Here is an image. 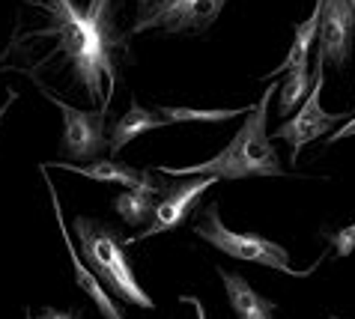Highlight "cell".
Returning <instances> with one entry per match:
<instances>
[{"mask_svg":"<svg viewBox=\"0 0 355 319\" xmlns=\"http://www.w3.org/2000/svg\"><path fill=\"white\" fill-rule=\"evenodd\" d=\"M218 275L224 281V290H227V298H230L236 319H272L275 316V302L260 295L242 275L224 272V268H218Z\"/></svg>","mask_w":355,"mask_h":319,"instance_id":"cell-12","label":"cell"},{"mask_svg":"<svg viewBox=\"0 0 355 319\" xmlns=\"http://www.w3.org/2000/svg\"><path fill=\"white\" fill-rule=\"evenodd\" d=\"M317 45L322 60L343 69L352 54V6L349 0H322L320 24H317Z\"/></svg>","mask_w":355,"mask_h":319,"instance_id":"cell-9","label":"cell"},{"mask_svg":"<svg viewBox=\"0 0 355 319\" xmlns=\"http://www.w3.org/2000/svg\"><path fill=\"white\" fill-rule=\"evenodd\" d=\"M194 233L203 239V242L215 245L221 254L233 257V260H242V263H257V266H266V268H275V272H284L290 277H311V268H293L290 266V254L287 248H281L278 242L272 239H263V236H254V233H236L230 230L221 215H218V203H209L203 212V221L194 227Z\"/></svg>","mask_w":355,"mask_h":319,"instance_id":"cell-4","label":"cell"},{"mask_svg":"<svg viewBox=\"0 0 355 319\" xmlns=\"http://www.w3.org/2000/svg\"><path fill=\"white\" fill-rule=\"evenodd\" d=\"M48 12L45 27L31 36H54L57 54H66L75 72V81L84 87V96L107 111L116 89V60L114 54L123 48V33L114 24L111 0H90L84 9L72 0H24Z\"/></svg>","mask_w":355,"mask_h":319,"instance_id":"cell-1","label":"cell"},{"mask_svg":"<svg viewBox=\"0 0 355 319\" xmlns=\"http://www.w3.org/2000/svg\"><path fill=\"white\" fill-rule=\"evenodd\" d=\"M227 0H153L137 12L132 33L144 30H167V33H203L206 27L218 21Z\"/></svg>","mask_w":355,"mask_h":319,"instance_id":"cell-6","label":"cell"},{"mask_svg":"<svg viewBox=\"0 0 355 319\" xmlns=\"http://www.w3.org/2000/svg\"><path fill=\"white\" fill-rule=\"evenodd\" d=\"M352 6V57H355V0H349Z\"/></svg>","mask_w":355,"mask_h":319,"instance_id":"cell-22","label":"cell"},{"mask_svg":"<svg viewBox=\"0 0 355 319\" xmlns=\"http://www.w3.org/2000/svg\"><path fill=\"white\" fill-rule=\"evenodd\" d=\"M308 89H311V66L293 69V72H287L284 84H278V93H275V96H278V114H281V117L293 114L295 107L304 102Z\"/></svg>","mask_w":355,"mask_h":319,"instance_id":"cell-16","label":"cell"},{"mask_svg":"<svg viewBox=\"0 0 355 319\" xmlns=\"http://www.w3.org/2000/svg\"><path fill=\"white\" fill-rule=\"evenodd\" d=\"M182 302L194 307V313H197V319H206V311H203V302H200V298H194V295H182Z\"/></svg>","mask_w":355,"mask_h":319,"instance_id":"cell-21","label":"cell"},{"mask_svg":"<svg viewBox=\"0 0 355 319\" xmlns=\"http://www.w3.org/2000/svg\"><path fill=\"white\" fill-rule=\"evenodd\" d=\"M322 84H325V60L322 54H317V66H313V87L308 89V96H304V102L295 107L290 119H284V123L278 126V132H275L272 137H278V141H284L290 146L293 153V162L299 158V153L308 144H313L317 137H325L329 132H334L338 128V123L347 114H329L322 107Z\"/></svg>","mask_w":355,"mask_h":319,"instance_id":"cell-5","label":"cell"},{"mask_svg":"<svg viewBox=\"0 0 355 319\" xmlns=\"http://www.w3.org/2000/svg\"><path fill=\"white\" fill-rule=\"evenodd\" d=\"M48 194H51V206H54V218H57V227H60V233H63V242H66V251H69V263H72V272H75V284L81 286V290L87 293L96 302L98 307V313H102L105 319H125L123 313V307L114 302V295L105 290L102 281L93 275V268H87L81 263V254L75 251V245H72V236H69L66 230V218H63V206H60V197H57V188L54 182L48 179Z\"/></svg>","mask_w":355,"mask_h":319,"instance_id":"cell-10","label":"cell"},{"mask_svg":"<svg viewBox=\"0 0 355 319\" xmlns=\"http://www.w3.org/2000/svg\"><path fill=\"white\" fill-rule=\"evenodd\" d=\"M278 84H269L263 89L260 102L251 105L248 119L242 128L233 135V141L227 144L215 158L203 164L191 167H159L164 176H212V179H251V176H284L278 149H275L272 137L266 135V119H269V105Z\"/></svg>","mask_w":355,"mask_h":319,"instance_id":"cell-2","label":"cell"},{"mask_svg":"<svg viewBox=\"0 0 355 319\" xmlns=\"http://www.w3.org/2000/svg\"><path fill=\"white\" fill-rule=\"evenodd\" d=\"M153 197L155 194H150V191L132 188V191H123V194L114 197V209L129 227H141V224H146L153 218V209H155Z\"/></svg>","mask_w":355,"mask_h":319,"instance_id":"cell-15","label":"cell"},{"mask_svg":"<svg viewBox=\"0 0 355 319\" xmlns=\"http://www.w3.org/2000/svg\"><path fill=\"white\" fill-rule=\"evenodd\" d=\"M12 102H15V93H12V96H9V98H6V105H3V107H0V119H3V114L9 111V105H12Z\"/></svg>","mask_w":355,"mask_h":319,"instance_id":"cell-23","label":"cell"},{"mask_svg":"<svg viewBox=\"0 0 355 319\" xmlns=\"http://www.w3.org/2000/svg\"><path fill=\"white\" fill-rule=\"evenodd\" d=\"M27 319H33V316H31V313H27Z\"/></svg>","mask_w":355,"mask_h":319,"instance_id":"cell-25","label":"cell"},{"mask_svg":"<svg viewBox=\"0 0 355 319\" xmlns=\"http://www.w3.org/2000/svg\"><path fill=\"white\" fill-rule=\"evenodd\" d=\"M248 107H239V111H191V107H159V114L164 117V123H224V119H233L239 114H248Z\"/></svg>","mask_w":355,"mask_h":319,"instance_id":"cell-17","label":"cell"},{"mask_svg":"<svg viewBox=\"0 0 355 319\" xmlns=\"http://www.w3.org/2000/svg\"><path fill=\"white\" fill-rule=\"evenodd\" d=\"M343 137H355V114H352L349 119H343V126H340V128L329 132L325 144H338V141H343Z\"/></svg>","mask_w":355,"mask_h":319,"instance_id":"cell-19","label":"cell"},{"mask_svg":"<svg viewBox=\"0 0 355 319\" xmlns=\"http://www.w3.org/2000/svg\"><path fill=\"white\" fill-rule=\"evenodd\" d=\"M45 167H60V171L69 173H78V176H87V179H96V182H111V185H129V188H141V191H150V194H164V188L155 176H150L146 171H135V167H125L114 158H96V162H87V164H69V162H48Z\"/></svg>","mask_w":355,"mask_h":319,"instance_id":"cell-11","label":"cell"},{"mask_svg":"<svg viewBox=\"0 0 355 319\" xmlns=\"http://www.w3.org/2000/svg\"><path fill=\"white\" fill-rule=\"evenodd\" d=\"M36 319H78V313H69V311H60V307H45L39 311Z\"/></svg>","mask_w":355,"mask_h":319,"instance_id":"cell-20","label":"cell"},{"mask_svg":"<svg viewBox=\"0 0 355 319\" xmlns=\"http://www.w3.org/2000/svg\"><path fill=\"white\" fill-rule=\"evenodd\" d=\"M39 93H42L48 102L57 105V111L63 114V153L78 158V162H96L98 155L107 149V135H105V111H78L63 98H57L51 89L42 81H36Z\"/></svg>","mask_w":355,"mask_h":319,"instance_id":"cell-7","label":"cell"},{"mask_svg":"<svg viewBox=\"0 0 355 319\" xmlns=\"http://www.w3.org/2000/svg\"><path fill=\"white\" fill-rule=\"evenodd\" d=\"M215 185L212 176H182V182H176L171 188H164L162 200H155V209H153V218L150 224L144 227V233H137L132 239H125L123 245H132V242H141V239H153L164 230H176L189 212L197 206V200L209 191Z\"/></svg>","mask_w":355,"mask_h":319,"instance_id":"cell-8","label":"cell"},{"mask_svg":"<svg viewBox=\"0 0 355 319\" xmlns=\"http://www.w3.org/2000/svg\"><path fill=\"white\" fill-rule=\"evenodd\" d=\"M150 3H153V0H137V12H141V9H146Z\"/></svg>","mask_w":355,"mask_h":319,"instance_id":"cell-24","label":"cell"},{"mask_svg":"<svg viewBox=\"0 0 355 319\" xmlns=\"http://www.w3.org/2000/svg\"><path fill=\"white\" fill-rule=\"evenodd\" d=\"M75 233H78V242H81V254L87 263H90L93 275L102 281L105 290H111L116 298L137 307H146L153 311V298L150 293L137 284V277L129 266V257L123 251V242L116 239V233L111 230L107 224H98L93 218H84L78 215L75 218Z\"/></svg>","mask_w":355,"mask_h":319,"instance_id":"cell-3","label":"cell"},{"mask_svg":"<svg viewBox=\"0 0 355 319\" xmlns=\"http://www.w3.org/2000/svg\"><path fill=\"white\" fill-rule=\"evenodd\" d=\"M167 126L164 117H159L155 111H150V107H144L137 98H132L129 102V111H125L120 117V123L114 126V135L111 141H107V149H111V155H116L123 146H129L135 137H144L146 132H155V128Z\"/></svg>","mask_w":355,"mask_h":319,"instance_id":"cell-13","label":"cell"},{"mask_svg":"<svg viewBox=\"0 0 355 319\" xmlns=\"http://www.w3.org/2000/svg\"><path fill=\"white\" fill-rule=\"evenodd\" d=\"M329 245L334 248V254L338 257H349L355 251V221L347 224V227H340V230L329 233Z\"/></svg>","mask_w":355,"mask_h":319,"instance_id":"cell-18","label":"cell"},{"mask_svg":"<svg viewBox=\"0 0 355 319\" xmlns=\"http://www.w3.org/2000/svg\"><path fill=\"white\" fill-rule=\"evenodd\" d=\"M320 9H322V0H317V6H313V12H311L308 21H302V24L293 27V45H290V51H287V57H284V63L275 69V72H269V78H278V75L293 72V69L311 66V45L317 42Z\"/></svg>","mask_w":355,"mask_h":319,"instance_id":"cell-14","label":"cell"}]
</instances>
